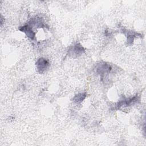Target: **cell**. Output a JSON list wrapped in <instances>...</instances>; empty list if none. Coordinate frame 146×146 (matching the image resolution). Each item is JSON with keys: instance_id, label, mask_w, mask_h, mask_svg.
<instances>
[{"instance_id": "cell-1", "label": "cell", "mask_w": 146, "mask_h": 146, "mask_svg": "<svg viewBox=\"0 0 146 146\" xmlns=\"http://www.w3.org/2000/svg\"><path fill=\"white\" fill-rule=\"evenodd\" d=\"M36 64L38 71L39 72L42 73L47 68L48 65V62L47 60H46L44 58H40L37 60Z\"/></svg>"}, {"instance_id": "cell-2", "label": "cell", "mask_w": 146, "mask_h": 146, "mask_svg": "<svg viewBox=\"0 0 146 146\" xmlns=\"http://www.w3.org/2000/svg\"><path fill=\"white\" fill-rule=\"evenodd\" d=\"M19 30L24 33H26V34L27 35L28 37L30 38L33 39L34 36H35V34L32 31L30 27H29L28 25L24 26L21 27V29H19Z\"/></svg>"}, {"instance_id": "cell-3", "label": "cell", "mask_w": 146, "mask_h": 146, "mask_svg": "<svg viewBox=\"0 0 146 146\" xmlns=\"http://www.w3.org/2000/svg\"><path fill=\"white\" fill-rule=\"evenodd\" d=\"M85 97H86V95L84 94H79L75 96V98H74V100L76 103H79L83 101V100L85 98Z\"/></svg>"}]
</instances>
